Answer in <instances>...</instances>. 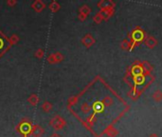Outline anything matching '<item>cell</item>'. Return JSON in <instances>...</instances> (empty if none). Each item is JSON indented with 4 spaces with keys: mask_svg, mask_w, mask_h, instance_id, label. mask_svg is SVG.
I'll list each match as a JSON object with an SVG mask.
<instances>
[{
    "mask_svg": "<svg viewBox=\"0 0 162 137\" xmlns=\"http://www.w3.org/2000/svg\"><path fill=\"white\" fill-rule=\"evenodd\" d=\"M82 109H83V111H85V113H87V111H89V110H90V106H89L88 104H83Z\"/></svg>",
    "mask_w": 162,
    "mask_h": 137,
    "instance_id": "6",
    "label": "cell"
},
{
    "mask_svg": "<svg viewBox=\"0 0 162 137\" xmlns=\"http://www.w3.org/2000/svg\"><path fill=\"white\" fill-rule=\"evenodd\" d=\"M149 137H158V135H157V133H151V134L149 135Z\"/></svg>",
    "mask_w": 162,
    "mask_h": 137,
    "instance_id": "8",
    "label": "cell"
},
{
    "mask_svg": "<svg viewBox=\"0 0 162 137\" xmlns=\"http://www.w3.org/2000/svg\"><path fill=\"white\" fill-rule=\"evenodd\" d=\"M133 38L136 41L142 40V38H143V31L141 30L140 31H135L134 33H133Z\"/></svg>",
    "mask_w": 162,
    "mask_h": 137,
    "instance_id": "4",
    "label": "cell"
},
{
    "mask_svg": "<svg viewBox=\"0 0 162 137\" xmlns=\"http://www.w3.org/2000/svg\"><path fill=\"white\" fill-rule=\"evenodd\" d=\"M102 103H104V105L106 106V107H109L113 104V99L110 98L109 96H106L104 100H102Z\"/></svg>",
    "mask_w": 162,
    "mask_h": 137,
    "instance_id": "5",
    "label": "cell"
},
{
    "mask_svg": "<svg viewBox=\"0 0 162 137\" xmlns=\"http://www.w3.org/2000/svg\"><path fill=\"white\" fill-rule=\"evenodd\" d=\"M152 97H153V99L155 102H161L162 101V91L157 90L155 92L153 93Z\"/></svg>",
    "mask_w": 162,
    "mask_h": 137,
    "instance_id": "3",
    "label": "cell"
},
{
    "mask_svg": "<svg viewBox=\"0 0 162 137\" xmlns=\"http://www.w3.org/2000/svg\"><path fill=\"white\" fill-rule=\"evenodd\" d=\"M96 107V109H97V110H100L102 108H101V106H100V104H99V103H97V104L95 105V106H94V108H95Z\"/></svg>",
    "mask_w": 162,
    "mask_h": 137,
    "instance_id": "7",
    "label": "cell"
},
{
    "mask_svg": "<svg viewBox=\"0 0 162 137\" xmlns=\"http://www.w3.org/2000/svg\"><path fill=\"white\" fill-rule=\"evenodd\" d=\"M83 42L86 47H90L91 45H93L94 43H95V39H94L90 34H87V35L83 39Z\"/></svg>",
    "mask_w": 162,
    "mask_h": 137,
    "instance_id": "2",
    "label": "cell"
},
{
    "mask_svg": "<svg viewBox=\"0 0 162 137\" xmlns=\"http://www.w3.org/2000/svg\"><path fill=\"white\" fill-rule=\"evenodd\" d=\"M144 43H145V46L149 49H153L157 46V40L153 36H148L146 39H145Z\"/></svg>",
    "mask_w": 162,
    "mask_h": 137,
    "instance_id": "1",
    "label": "cell"
}]
</instances>
